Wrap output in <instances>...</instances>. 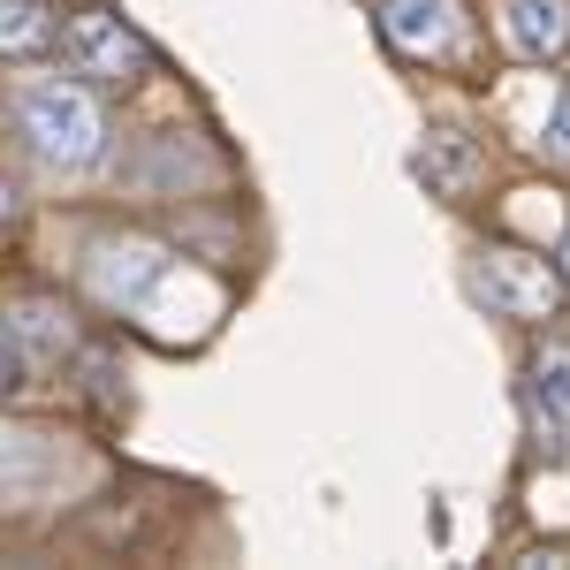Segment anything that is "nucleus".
Instances as JSON below:
<instances>
[{"mask_svg": "<svg viewBox=\"0 0 570 570\" xmlns=\"http://www.w3.org/2000/svg\"><path fill=\"white\" fill-rule=\"evenodd\" d=\"M168 274H176V259L153 236H107L91 252V289H99V305H115V312H145L153 305V282H168Z\"/></svg>", "mask_w": 570, "mask_h": 570, "instance_id": "4", "label": "nucleus"}, {"mask_svg": "<svg viewBox=\"0 0 570 570\" xmlns=\"http://www.w3.org/2000/svg\"><path fill=\"white\" fill-rule=\"evenodd\" d=\"M532 426H540V449H570V357L548 351L532 365Z\"/></svg>", "mask_w": 570, "mask_h": 570, "instance_id": "8", "label": "nucleus"}, {"mask_svg": "<svg viewBox=\"0 0 570 570\" xmlns=\"http://www.w3.org/2000/svg\"><path fill=\"white\" fill-rule=\"evenodd\" d=\"M16 122H23V137H31V153H39L46 168H91V160L107 153V115H99V99H91L77 77H39V85H23Z\"/></svg>", "mask_w": 570, "mask_h": 570, "instance_id": "1", "label": "nucleus"}, {"mask_svg": "<svg viewBox=\"0 0 570 570\" xmlns=\"http://www.w3.org/2000/svg\"><path fill=\"white\" fill-rule=\"evenodd\" d=\"M61 61H69L77 77H91V85L130 91V85H145V69H153V46L137 39L115 8L85 0V8H69V23H61Z\"/></svg>", "mask_w": 570, "mask_h": 570, "instance_id": "2", "label": "nucleus"}, {"mask_svg": "<svg viewBox=\"0 0 570 570\" xmlns=\"http://www.w3.org/2000/svg\"><path fill=\"white\" fill-rule=\"evenodd\" d=\"M419 176L434 183V190H449V198H456L464 183L480 176V145H472L464 130H434L426 145H419Z\"/></svg>", "mask_w": 570, "mask_h": 570, "instance_id": "9", "label": "nucleus"}, {"mask_svg": "<svg viewBox=\"0 0 570 570\" xmlns=\"http://www.w3.org/2000/svg\"><path fill=\"white\" fill-rule=\"evenodd\" d=\"M0 343L23 357L31 373H46V365H61V357L77 351V320L61 305H46V297H23V305L0 312Z\"/></svg>", "mask_w": 570, "mask_h": 570, "instance_id": "6", "label": "nucleus"}, {"mask_svg": "<svg viewBox=\"0 0 570 570\" xmlns=\"http://www.w3.org/2000/svg\"><path fill=\"white\" fill-rule=\"evenodd\" d=\"M548 153H556V160H570V91L556 99V115H548Z\"/></svg>", "mask_w": 570, "mask_h": 570, "instance_id": "11", "label": "nucleus"}, {"mask_svg": "<svg viewBox=\"0 0 570 570\" xmlns=\"http://www.w3.org/2000/svg\"><path fill=\"white\" fill-rule=\"evenodd\" d=\"M563 282H570V244H563Z\"/></svg>", "mask_w": 570, "mask_h": 570, "instance_id": "14", "label": "nucleus"}, {"mask_svg": "<svg viewBox=\"0 0 570 570\" xmlns=\"http://www.w3.org/2000/svg\"><path fill=\"white\" fill-rule=\"evenodd\" d=\"M16 220V190H8V176H0V228Z\"/></svg>", "mask_w": 570, "mask_h": 570, "instance_id": "13", "label": "nucleus"}, {"mask_svg": "<svg viewBox=\"0 0 570 570\" xmlns=\"http://www.w3.org/2000/svg\"><path fill=\"white\" fill-rule=\"evenodd\" d=\"M381 39L411 61H449L464 46V0H381Z\"/></svg>", "mask_w": 570, "mask_h": 570, "instance_id": "5", "label": "nucleus"}, {"mask_svg": "<svg viewBox=\"0 0 570 570\" xmlns=\"http://www.w3.org/2000/svg\"><path fill=\"white\" fill-rule=\"evenodd\" d=\"M472 289L487 297V312L502 320H556L563 305V266H548L540 252H518V244H487L480 266H472Z\"/></svg>", "mask_w": 570, "mask_h": 570, "instance_id": "3", "label": "nucleus"}, {"mask_svg": "<svg viewBox=\"0 0 570 570\" xmlns=\"http://www.w3.org/2000/svg\"><path fill=\"white\" fill-rule=\"evenodd\" d=\"M53 46V8L46 0H0V61H23Z\"/></svg>", "mask_w": 570, "mask_h": 570, "instance_id": "10", "label": "nucleus"}, {"mask_svg": "<svg viewBox=\"0 0 570 570\" xmlns=\"http://www.w3.org/2000/svg\"><path fill=\"white\" fill-rule=\"evenodd\" d=\"M502 39L518 61H563L570 53V0H502Z\"/></svg>", "mask_w": 570, "mask_h": 570, "instance_id": "7", "label": "nucleus"}, {"mask_svg": "<svg viewBox=\"0 0 570 570\" xmlns=\"http://www.w3.org/2000/svg\"><path fill=\"white\" fill-rule=\"evenodd\" d=\"M23 381H31V365H23V357H16L8 343H0V395H16Z\"/></svg>", "mask_w": 570, "mask_h": 570, "instance_id": "12", "label": "nucleus"}]
</instances>
